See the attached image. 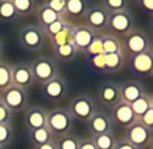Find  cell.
Returning a JSON list of instances; mask_svg holds the SVG:
<instances>
[{
    "label": "cell",
    "instance_id": "1",
    "mask_svg": "<svg viewBox=\"0 0 153 149\" xmlns=\"http://www.w3.org/2000/svg\"><path fill=\"white\" fill-rule=\"evenodd\" d=\"M72 124H74V119L68 112V109L56 107V109H52L48 112L46 127L52 133L53 139L69 135L71 129H72Z\"/></svg>",
    "mask_w": 153,
    "mask_h": 149
},
{
    "label": "cell",
    "instance_id": "2",
    "mask_svg": "<svg viewBox=\"0 0 153 149\" xmlns=\"http://www.w3.org/2000/svg\"><path fill=\"white\" fill-rule=\"evenodd\" d=\"M67 109L72 119L79 122H88L97 112V104L90 94H78L69 101Z\"/></svg>",
    "mask_w": 153,
    "mask_h": 149
},
{
    "label": "cell",
    "instance_id": "3",
    "mask_svg": "<svg viewBox=\"0 0 153 149\" xmlns=\"http://www.w3.org/2000/svg\"><path fill=\"white\" fill-rule=\"evenodd\" d=\"M17 39L20 46L25 48L26 51H39L46 42V36L43 34L42 28L35 23H29L22 28L19 31Z\"/></svg>",
    "mask_w": 153,
    "mask_h": 149
},
{
    "label": "cell",
    "instance_id": "4",
    "mask_svg": "<svg viewBox=\"0 0 153 149\" xmlns=\"http://www.w3.org/2000/svg\"><path fill=\"white\" fill-rule=\"evenodd\" d=\"M30 70L33 74L35 83H41V84H45L46 81L59 75L56 60L53 57H46V55L33 60V62L30 64Z\"/></svg>",
    "mask_w": 153,
    "mask_h": 149
},
{
    "label": "cell",
    "instance_id": "5",
    "mask_svg": "<svg viewBox=\"0 0 153 149\" xmlns=\"http://www.w3.org/2000/svg\"><path fill=\"white\" fill-rule=\"evenodd\" d=\"M134 25H136V19H134V15L130 10L110 13L108 32L113 34V35L119 36V38H124L133 29H136Z\"/></svg>",
    "mask_w": 153,
    "mask_h": 149
},
{
    "label": "cell",
    "instance_id": "6",
    "mask_svg": "<svg viewBox=\"0 0 153 149\" xmlns=\"http://www.w3.org/2000/svg\"><path fill=\"white\" fill-rule=\"evenodd\" d=\"M121 42H123V48H124V52L127 57H133V55L145 52L147 49H150V46H152L147 34L140 29H133L130 34L121 38Z\"/></svg>",
    "mask_w": 153,
    "mask_h": 149
},
{
    "label": "cell",
    "instance_id": "7",
    "mask_svg": "<svg viewBox=\"0 0 153 149\" xmlns=\"http://www.w3.org/2000/svg\"><path fill=\"white\" fill-rule=\"evenodd\" d=\"M108 20H110V12L102 4H94L90 6L84 18V23L90 26L94 32L102 34L108 31Z\"/></svg>",
    "mask_w": 153,
    "mask_h": 149
},
{
    "label": "cell",
    "instance_id": "8",
    "mask_svg": "<svg viewBox=\"0 0 153 149\" xmlns=\"http://www.w3.org/2000/svg\"><path fill=\"white\" fill-rule=\"evenodd\" d=\"M0 101H3V104L6 106L12 113L22 112L27 106V93L23 88L10 86L3 93H0Z\"/></svg>",
    "mask_w": 153,
    "mask_h": 149
},
{
    "label": "cell",
    "instance_id": "9",
    "mask_svg": "<svg viewBox=\"0 0 153 149\" xmlns=\"http://www.w3.org/2000/svg\"><path fill=\"white\" fill-rule=\"evenodd\" d=\"M41 91L46 100L58 103L68 93V81L61 75H56L55 78L46 81L45 84H41Z\"/></svg>",
    "mask_w": 153,
    "mask_h": 149
},
{
    "label": "cell",
    "instance_id": "10",
    "mask_svg": "<svg viewBox=\"0 0 153 149\" xmlns=\"http://www.w3.org/2000/svg\"><path fill=\"white\" fill-rule=\"evenodd\" d=\"M128 67L134 74L140 77H152L153 75V51L152 48L145 52L128 57Z\"/></svg>",
    "mask_w": 153,
    "mask_h": 149
},
{
    "label": "cell",
    "instance_id": "11",
    "mask_svg": "<svg viewBox=\"0 0 153 149\" xmlns=\"http://www.w3.org/2000/svg\"><path fill=\"white\" fill-rule=\"evenodd\" d=\"M124 139L130 142L133 146H136L137 149H143L152 143V132L147 130L145 126L137 120L133 124H130L128 127H126Z\"/></svg>",
    "mask_w": 153,
    "mask_h": 149
},
{
    "label": "cell",
    "instance_id": "12",
    "mask_svg": "<svg viewBox=\"0 0 153 149\" xmlns=\"http://www.w3.org/2000/svg\"><path fill=\"white\" fill-rule=\"evenodd\" d=\"M97 36V32H94L90 26H87L84 22L78 23L72 28V44L76 48L78 54H85L87 48L91 45Z\"/></svg>",
    "mask_w": 153,
    "mask_h": 149
},
{
    "label": "cell",
    "instance_id": "13",
    "mask_svg": "<svg viewBox=\"0 0 153 149\" xmlns=\"http://www.w3.org/2000/svg\"><path fill=\"white\" fill-rule=\"evenodd\" d=\"M88 7L90 6H88V1L87 0H67L65 12H64L62 18L75 26L78 23H82L84 22V18H85V15H87Z\"/></svg>",
    "mask_w": 153,
    "mask_h": 149
},
{
    "label": "cell",
    "instance_id": "14",
    "mask_svg": "<svg viewBox=\"0 0 153 149\" xmlns=\"http://www.w3.org/2000/svg\"><path fill=\"white\" fill-rule=\"evenodd\" d=\"M33 83L35 78L29 64L19 62V64L12 65V86L27 90L29 87L33 86Z\"/></svg>",
    "mask_w": 153,
    "mask_h": 149
},
{
    "label": "cell",
    "instance_id": "15",
    "mask_svg": "<svg viewBox=\"0 0 153 149\" xmlns=\"http://www.w3.org/2000/svg\"><path fill=\"white\" fill-rule=\"evenodd\" d=\"M97 97H98V100H100V103L102 106H107V107L111 109V107H114L121 101L120 86L117 83H113V81L102 83L97 90Z\"/></svg>",
    "mask_w": 153,
    "mask_h": 149
},
{
    "label": "cell",
    "instance_id": "16",
    "mask_svg": "<svg viewBox=\"0 0 153 149\" xmlns=\"http://www.w3.org/2000/svg\"><path fill=\"white\" fill-rule=\"evenodd\" d=\"M46 117H48V112L42 106H30L26 109L23 122L29 130L42 129V127H46Z\"/></svg>",
    "mask_w": 153,
    "mask_h": 149
},
{
    "label": "cell",
    "instance_id": "17",
    "mask_svg": "<svg viewBox=\"0 0 153 149\" xmlns=\"http://www.w3.org/2000/svg\"><path fill=\"white\" fill-rule=\"evenodd\" d=\"M88 130L91 138L97 136V135H102V133H107V132L113 130V120H111L110 114L104 113V112H95L94 116L88 120Z\"/></svg>",
    "mask_w": 153,
    "mask_h": 149
},
{
    "label": "cell",
    "instance_id": "18",
    "mask_svg": "<svg viewBox=\"0 0 153 149\" xmlns=\"http://www.w3.org/2000/svg\"><path fill=\"white\" fill-rule=\"evenodd\" d=\"M110 117L113 123H117L123 127H128L130 124L137 122V117L131 110V106L127 104V103H123V101H120L119 104L111 107Z\"/></svg>",
    "mask_w": 153,
    "mask_h": 149
},
{
    "label": "cell",
    "instance_id": "19",
    "mask_svg": "<svg viewBox=\"0 0 153 149\" xmlns=\"http://www.w3.org/2000/svg\"><path fill=\"white\" fill-rule=\"evenodd\" d=\"M145 94H147L145 87L140 83H137V81L128 80V81L123 83L120 86V96H121V101L123 103L131 104L136 100H139L140 97H143Z\"/></svg>",
    "mask_w": 153,
    "mask_h": 149
},
{
    "label": "cell",
    "instance_id": "20",
    "mask_svg": "<svg viewBox=\"0 0 153 149\" xmlns=\"http://www.w3.org/2000/svg\"><path fill=\"white\" fill-rule=\"evenodd\" d=\"M127 61L128 57L126 55V52L104 55V71L102 72H108V74L119 72L127 65Z\"/></svg>",
    "mask_w": 153,
    "mask_h": 149
},
{
    "label": "cell",
    "instance_id": "21",
    "mask_svg": "<svg viewBox=\"0 0 153 149\" xmlns=\"http://www.w3.org/2000/svg\"><path fill=\"white\" fill-rule=\"evenodd\" d=\"M100 36H101V41H102V54H104V55L124 52L121 38H119V36L110 34L108 31H107V32H102V34H100Z\"/></svg>",
    "mask_w": 153,
    "mask_h": 149
},
{
    "label": "cell",
    "instance_id": "22",
    "mask_svg": "<svg viewBox=\"0 0 153 149\" xmlns=\"http://www.w3.org/2000/svg\"><path fill=\"white\" fill-rule=\"evenodd\" d=\"M35 12H36V19H38V25L42 28H46L48 25H51V23H53L55 20H58V19L61 18L59 15L56 13V12H53L52 9H49V7H46L45 4H39L36 9H35Z\"/></svg>",
    "mask_w": 153,
    "mask_h": 149
},
{
    "label": "cell",
    "instance_id": "23",
    "mask_svg": "<svg viewBox=\"0 0 153 149\" xmlns=\"http://www.w3.org/2000/svg\"><path fill=\"white\" fill-rule=\"evenodd\" d=\"M52 51H53V58L55 60H59V61L64 62L72 61V60L76 58V55H79L72 42L65 45H59V46H53Z\"/></svg>",
    "mask_w": 153,
    "mask_h": 149
},
{
    "label": "cell",
    "instance_id": "24",
    "mask_svg": "<svg viewBox=\"0 0 153 149\" xmlns=\"http://www.w3.org/2000/svg\"><path fill=\"white\" fill-rule=\"evenodd\" d=\"M29 140L32 142L33 146H41L45 143H49L53 140V136L49 132L48 127H42V129H33L29 130Z\"/></svg>",
    "mask_w": 153,
    "mask_h": 149
},
{
    "label": "cell",
    "instance_id": "25",
    "mask_svg": "<svg viewBox=\"0 0 153 149\" xmlns=\"http://www.w3.org/2000/svg\"><path fill=\"white\" fill-rule=\"evenodd\" d=\"M19 19L15 6L10 0H0V22L3 23H12Z\"/></svg>",
    "mask_w": 153,
    "mask_h": 149
},
{
    "label": "cell",
    "instance_id": "26",
    "mask_svg": "<svg viewBox=\"0 0 153 149\" xmlns=\"http://www.w3.org/2000/svg\"><path fill=\"white\" fill-rule=\"evenodd\" d=\"M93 140L95 143V146H97V149H114L119 139H117L116 133L111 130V132H107V133H102V135L93 136Z\"/></svg>",
    "mask_w": 153,
    "mask_h": 149
},
{
    "label": "cell",
    "instance_id": "27",
    "mask_svg": "<svg viewBox=\"0 0 153 149\" xmlns=\"http://www.w3.org/2000/svg\"><path fill=\"white\" fill-rule=\"evenodd\" d=\"M74 25L72 23H69L68 20H65V19L61 16L58 20H55L53 23H51V25H48L46 28H43V34H45V36H46V39L49 41L51 38H53V36L56 35V34H59L61 31H64L65 28H72Z\"/></svg>",
    "mask_w": 153,
    "mask_h": 149
},
{
    "label": "cell",
    "instance_id": "28",
    "mask_svg": "<svg viewBox=\"0 0 153 149\" xmlns=\"http://www.w3.org/2000/svg\"><path fill=\"white\" fill-rule=\"evenodd\" d=\"M15 6L19 18L20 16H29L36 9V0H10Z\"/></svg>",
    "mask_w": 153,
    "mask_h": 149
},
{
    "label": "cell",
    "instance_id": "29",
    "mask_svg": "<svg viewBox=\"0 0 153 149\" xmlns=\"http://www.w3.org/2000/svg\"><path fill=\"white\" fill-rule=\"evenodd\" d=\"M79 139L81 138L69 133V135L53 139V142L56 145V149H78L79 148Z\"/></svg>",
    "mask_w": 153,
    "mask_h": 149
},
{
    "label": "cell",
    "instance_id": "30",
    "mask_svg": "<svg viewBox=\"0 0 153 149\" xmlns=\"http://www.w3.org/2000/svg\"><path fill=\"white\" fill-rule=\"evenodd\" d=\"M12 86V65L9 62L0 61V93Z\"/></svg>",
    "mask_w": 153,
    "mask_h": 149
},
{
    "label": "cell",
    "instance_id": "31",
    "mask_svg": "<svg viewBox=\"0 0 153 149\" xmlns=\"http://www.w3.org/2000/svg\"><path fill=\"white\" fill-rule=\"evenodd\" d=\"M131 110H133V113H134V116L137 117V120L143 116V114L152 107L150 106V98H149V96L147 94H145L143 97H140L139 100H136L134 103H131Z\"/></svg>",
    "mask_w": 153,
    "mask_h": 149
},
{
    "label": "cell",
    "instance_id": "32",
    "mask_svg": "<svg viewBox=\"0 0 153 149\" xmlns=\"http://www.w3.org/2000/svg\"><path fill=\"white\" fill-rule=\"evenodd\" d=\"M72 28H65L64 31H61L59 34H56L53 38H51L49 44H51L52 48L53 46H59V45L71 44L72 42Z\"/></svg>",
    "mask_w": 153,
    "mask_h": 149
},
{
    "label": "cell",
    "instance_id": "33",
    "mask_svg": "<svg viewBox=\"0 0 153 149\" xmlns=\"http://www.w3.org/2000/svg\"><path fill=\"white\" fill-rule=\"evenodd\" d=\"M128 3H130V0H101V4L110 13L128 10Z\"/></svg>",
    "mask_w": 153,
    "mask_h": 149
},
{
    "label": "cell",
    "instance_id": "34",
    "mask_svg": "<svg viewBox=\"0 0 153 149\" xmlns=\"http://www.w3.org/2000/svg\"><path fill=\"white\" fill-rule=\"evenodd\" d=\"M13 136H15V132L12 127V123L10 124H0V145L1 146H9L12 142H13Z\"/></svg>",
    "mask_w": 153,
    "mask_h": 149
},
{
    "label": "cell",
    "instance_id": "35",
    "mask_svg": "<svg viewBox=\"0 0 153 149\" xmlns=\"http://www.w3.org/2000/svg\"><path fill=\"white\" fill-rule=\"evenodd\" d=\"M102 54V41H101V36L100 34H97L95 39H94L91 45L87 48L85 51V55L90 58V57H95V55H101Z\"/></svg>",
    "mask_w": 153,
    "mask_h": 149
},
{
    "label": "cell",
    "instance_id": "36",
    "mask_svg": "<svg viewBox=\"0 0 153 149\" xmlns=\"http://www.w3.org/2000/svg\"><path fill=\"white\" fill-rule=\"evenodd\" d=\"M42 4H45L46 7L52 9L53 12H56L59 16H62V15H64V12H65L67 0H43Z\"/></svg>",
    "mask_w": 153,
    "mask_h": 149
},
{
    "label": "cell",
    "instance_id": "37",
    "mask_svg": "<svg viewBox=\"0 0 153 149\" xmlns=\"http://www.w3.org/2000/svg\"><path fill=\"white\" fill-rule=\"evenodd\" d=\"M12 119H13V113L3 104V101H0V124H10Z\"/></svg>",
    "mask_w": 153,
    "mask_h": 149
},
{
    "label": "cell",
    "instance_id": "38",
    "mask_svg": "<svg viewBox=\"0 0 153 149\" xmlns=\"http://www.w3.org/2000/svg\"><path fill=\"white\" fill-rule=\"evenodd\" d=\"M139 122L142 123L147 130L153 132V107H150V109L139 119Z\"/></svg>",
    "mask_w": 153,
    "mask_h": 149
},
{
    "label": "cell",
    "instance_id": "39",
    "mask_svg": "<svg viewBox=\"0 0 153 149\" xmlns=\"http://www.w3.org/2000/svg\"><path fill=\"white\" fill-rule=\"evenodd\" d=\"M90 62H91V65H93L94 70L104 71V54H101V55H95V57H90Z\"/></svg>",
    "mask_w": 153,
    "mask_h": 149
},
{
    "label": "cell",
    "instance_id": "40",
    "mask_svg": "<svg viewBox=\"0 0 153 149\" xmlns=\"http://www.w3.org/2000/svg\"><path fill=\"white\" fill-rule=\"evenodd\" d=\"M78 149H97V146L94 143L93 138H84V139H79V148Z\"/></svg>",
    "mask_w": 153,
    "mask_h": 149
},
{
    "label": "cell",
    "instance_id": "41",
    "mask_svg": "<svg viewBox=\"0 0 153 149\" xmlns=\"http://www.w3.org/2000/svg\"><path fill=\"white\" fill-rule=\"evenodd\" d=\"M139 4L145 12L153 15V0H139Z\"/></svg>",
    "mask_w": 153,
    "mask_h": 149
},
{
    "label": "cell",
    "instance_id": "42",
    "mask_svg": "<svg viewBox=\"0 0 153 149\" xmlns=\"http://www.w3.org/2000/svg\"><path fill=\"white\" fill-rule=\"evenodd\" d=\"M114 149H137V148H136V146H133L130 142H127V140L123 138V139L117 140V143H116Z\"/></svg>",
    "mask_w": 153,
    "mask_h": 149
},
{
    "label": "cell",
    "instance_id": "43",
    "mask_svg": "<svg viewBox=\"0 0 153 149\" xmlns=\"http://www.w3.org/2000/svg\"><path fill=\"white\" fill-rule=\"evenodd\" d=\"M33 149H56V145H55V142L52 140L49 143H45V145H41V146H35Z\"/></svg>",
    "mask_w": 153,
    "mask_h": 149
},
{
    "label": "cell",
    "instance_id": "44",
    "mask_svg": "<svg viewBox=\"0 0 153 149\" xmlns=\"http://www.w3.org/2000/svg\"><path fill=\"white\" fill-rule=\"evenodd\" d=\"M1 55H3V44H1V41H0V58H1Z\"/></svg>",
    "mask_w": 153,
    "mask_h": 149
},
{
    "label": "cell",
    "instance_id": "45",
    "mask_svg": "<svg viewBox=\"0 0 153 149\" xmlns=\"http://www.w3.org/2000/svg\"><path fill=\"white\" fill-rule=\"evenodd\" d=\"M149 98H150V106L153 107V96H149Z\"/></svg>",
    "mask_w": 153,
    "mask_h": 149
},
{
    "label": "cell",
    "instance_id": "46",
    "mask_svg": "<svg viewBox=\"0 0 153 149\" xmlns=\"http://www.w3.org/2000/svg\"><path fill=\"white\" fill-rule=\"evenodd\" d=\"M150 25H152V29H153V15H152V19H150Z\"/></svg>",
    "mask_w": 153,
    "mask_h": 149
},
{
    "label": "cell",
    "instance_id": "47",
    "mask_svg": "<svg viewBox=\"0 0 153 149\" xmlns=\"http://www.w3.org/2000/svg\"><path fill=\"white\" fill-rule=\"evenodd\" d=\"M0 149H6V148H4V146H1V145H0Z\"/></svg>",
    "mask_w": 153,
    "mask_h": 149
},
{
    "label": "cell",
    "instance_id": "48",
    "mask_svg": "<svg viewBox=\"0 0 153 149\" xmlns=\"http://www.w3.org/2000/svg\"><path fill=\"white\" fill-rule=\"evenodd\" d=\"M150 48H152V51H153V46H150Z\"/></svg>",
    "mask_w": 153,
    "mask_h": 149
},
{
    "label": "cell",
    "instance_id": "49",
    "mask_svg": "<svg viewBox=\"0 0 153 149\" xmlns=\"http://www.w3.org/2000/svg\"><path fill=\"white\" fill-rule=\"evenodd\" d=\"M152 149H153V143H152Z\"/></svg>",
    "mask_w": 153,
    "mask_h": 149
},
{
    "label": "cell",
    "instance_id": "50",
    "mask_svg": "<svg viewBox=\"0 0 153 149\" xmlns=\"http://www.w3.org/2000/svg\"><path fill=\"white\" fill-rule=\"evenodd\" d=\"M134 1H139V0H134Z\"/></svg>",
    "mask_w": 153,
    "mask_h": 149
},
{
    "label": "cell",
    "instance_id": "51",
    "mask_svg": "<svg viewBox=\"0 0 153 149\" xmlns=\"http://www.w3.org/2000/svg\"><path fill=\"white\" fill-rule=\"evenodd\" d=\"M152 143H153V142H152Z\"/></svg>",
    "mask_w": 153,
    "mask_h": 149
},
{
    "label": "cell",
    "instance_id": "52",
    "mask_svg": "<svg viewBox=\"0 0 153 149\" xmlns=\"http://www.w3.org/2000/svg\"><path fill=\"white\" fill-rule=\"evenodd\" d=\"M152 77H153V75H152Z\"/></svg>",
    "mask_w": 153,
    "mask_h": 149
}]
</instances>
